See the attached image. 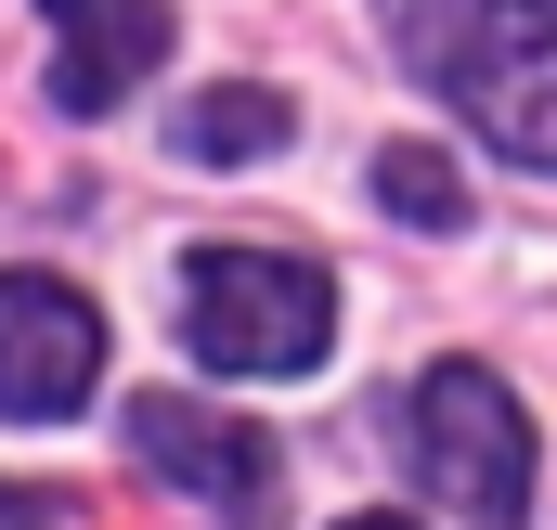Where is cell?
<instances>
[{
    "label": "cell",
    "mask_w": 557,
    "mask_h": 530,
    "mask_svg": "<svg viewBox=\"0 0 557 530\" xmlns=\"http://www.w3.org/2000/svg\"><path fill=\"white\" fill-rule=\"evenodd\" d=\"M376 207H389V220H428V234H454V220H467V181L441 168V142H389V155H376Z\"/></svg>",
    "instance_id": "cell-8"
},
{
    "label": "cell",
    "mask_w": 557,
    "mask_h": 530,
    "mask_svg": "<svg viewBox=\"0 0 557 530\" xmlns=\"http://www.w3.org/2000/svg\"><path fill=\"white\" fill-rule=\"evenodd\" d=\"M324 324H337V285L324 260H285V247H208L182 285V337L208 376H311Z\"/></svg>",
    "instance_id": "cell-1"
},
{
    "label": "cell",
    "mask_w": 557,
    "mask_h": 530,
    "mask_svg": "<svg viewBox=\"0 0 557 530\" xmlns=\"http://www.w3.org/2000/svg\"><path fill=\"white\" fill-rule=\"evenodd\" d=\"M273 142H285V91H195L169 117V155H195V168H260Z\"/></svg>",
    "instance_id": "cell-7"
},
{
    "label": "cell",
    "mask_w": 557,
    "mask_h": 530,
    "mask_svg": "<svg viewBox=\"0 0 557 530\" xmlns=\"http://www.w3.org/2000/svg\"><path fill=\"white\" fill-rule=\"evenodd\" d=\"M403 440H416V492L454 530H519V505H532V414L480 363H441L403 401Z\"/></svg>",
    "instance_id": "cell-2"
},
{
    "label": "cell",
    "mask_w": 557,
    "mask_h": 530,
    "mask_svg": "<svg viewBox=\"0 0 557 530\" xmlns=\"http://www.w3.org/2000/svg\"><path fill=\"white\" fill-rule=\"evenodd\" d=\"M131 453L156 466V479H182V492L234 505V530H273V440H260V427H234V414H195V401L143 389V401H131Z\"/></svg>",
    "instance_id": "cell-5"
},
{
    "label": "cell",
    "mask_w": 557,
    "mask_h": 530,
    "mask_svg": "<svg viewBox=\"0 0 557 530\" xmlns=\"http://www.w3.org/2000/svg\"><path fill=\"white\" fill-rule=\"evenodd\" d=\"M350 530H403V518H350Z\"/></svg>",
    "instance_id": "cell-10"
},
{
    "label": "cell",
    "mask_w": 557,
    "mask_h": 530,
    "mask_svg": "<svg viewBox=\"0 0 557 530\" xmlns=\"http://www.w3.org/2000/svg\"><path fill=\"white\" fill-rule=\"evenodd\" d=\"M91 376H104L91 298L52 285V272H0V414L13 427H52V414L91 401Z\"/></svg>",
    "instance_id": "cell-4"
},
{
    "label": "cell",
    "mask_w": 557,
    "mask_h": 530,
    "mask_svg": "<svg viewBox=\"0 0 557 530\" xmlns=\"http://www.w3.org/2000/svg\"><path fill=\"white\" fill-rule=\"evenodd\" d=\"M441 91L467 104L480 142L557 168V0H480L441 52Z\"/></svg>",
    "instance_id": "cell-3"
},
{
    "label": "cell",
    "mask_w": 557,
    "mask_h": 530,
    "mask_svg": "<svg viewBox=\"0 0 557 530\" xmlns=\"http://www.w3.org/2000/svg\"><path fill=\"white\" fill-rule=\"evenodd\" d=\"M0 530H65V505H39V492H0Z\"/></svg>",
    "instance_id": "cell-9"
},
{
    "label": "cell",
    "mask_w": 557,
    "mask_h": 530,
    "mask_svg": "<svg viewBox=\"0 0 557 530\" xmlns=\"http://www.w3.org/2000/svg\"><path fill=\"white\" fill-rule=\"evenodd\" d=\"M39 13H52V104L65 117L131 104L143 78H156V52H169V13L156 0H39Z\"/></svg>",
    "instance_id": "cell-6"
}]
</instances>
